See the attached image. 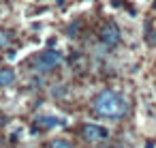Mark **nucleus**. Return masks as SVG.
Wrapping results in <instances>:
<instances>
[{
	"label": "nucleus",
	"mask_w": 156,
	"mask_h": 148,
	"mask_svg": "<svg viewBox=\"0 0 156 148\" xmlns=\"http://www.w3.org/2000/svg\"><path fill=\"white\" fill-rule=\"evenodd\" d=\"M92 109L103 118H122L128 112V101L113 90H103L94 97Z\"/></svg>",
	"instance_id": "obj_1"
},
{
	"label": "nucleus",
	"mask_w": 156,
	"mask_h": 148,
	"mask_svg": "<svg viewBox=\"0 0 156 148\" xmlns=\"http://www.w3.org/2000/svg\"><path fill=\"white\" fill-rule=\"evenodd\" d=\"M60 62H62V54H60L58 50H45L43 54H39V56H37L34 67H37L39 71H49V69L58 67Z\"/></svg>",
	"instance_id": "obj_2"
},
{
	"label": "nucleus",
	"mask_w": 156,
	"mask_h": 148,
	"mask_svg": "<svg viewBox=\"0 0 156 148\" xmlns=\"http://www.w3.org/2000/svg\"><path fill=\"white\" fill-rule=\"evenodd\" d=\"M120 37H122V35H120V28H118L113 22L105 24L103 30H101V41H103L105 45H109V47H111V45H118V43H120Z\"/></svg>",
	"instance_id": "obj_3"
},
{
	"label": "nucleus",
	"mask_w": 156,
	"mask_h": 148,
	"mask_svg": "<svg viewBox=\"0 0 156 148\" xmlns=\"http://www.w3.org/2000/svg\"><path fill=\"white\" fill-rule=\"evenodd\" d=\"M83 137L88 142H98V139L109 137V131L105 127H98V124H86L83 127Z\"/></svg>",
	"instance_id": "obj_4"
},
{
	"label": "nucleus",
	"mask_w": 156,
	"mask_h": 148,
	"mask_svg": "<svg viewBox=\"0 0 156 148\" xmlns=\"http://www.w3.org/2000/svg\"><path fill=\"white\" fill-rule=\"evenodd\" d=\"M37 122L41 124V127H47V129H51V127H60V124H66L62 118H58V116H39L37 118Z\"/></svg>",
	"instance_id": "obj_5"
},
{
	"label": "nucleus",
	"mask_w": 156,
	"mask_h": 148,
	"mask_svg": "<svg viewBox=\"0 0 156 148\" xmlns=\"http://www.w3.org/2000/svg\"><path fill=\"white\" fill-rule=\"evenodd\" d=\"M15 82V71L11 67H5V69H0V86H9Z\"/></svg>",
	"instance_id": "obj_6"
},
{
	"label": "nucleus",
	"mask_w": 156,
	"mask_h": 148,
	"mask_svg": "<svg viewBox=\"0 0 156 148\" xmlns=\"http://www.w3.org/2000/svg\"><path fill=\"white\" fill-rule=\"evenodd\" d=\"M49 148H73V144H71L69 139H62V137H58V139H54V142L49 144Z\"/></svg>",
	"instance_id": "obj_7"
},
{
	"label": "nucleus",
	"mask_w": 156,
	"mask_h": 148,
	"mask_svg": "<svg viewBox=\"0 0 156 148\" xmlns=\"http://www.w3.org/2000/svg\"><path fill=\"white\" fill-rule=\"evenodd\" d=\"M51 94H54V97H62V94H66V86H54V88H51Z\"/></svg>",
	"instance_id": "obj_8"
},
{
	"label": "nucleus",
	"mask_w": 156,
	"mask_h": 148,
	"mask_svg": "<svg viewBox=\"0 0 156 148\" xmlns=\"http://www.w3.org/2000/svg\"><path fill=\"white\" fill-rule=\"evenodd\" d=\"M9 43V32H5V30H0V47H5Z\"/></svg>",
	"instance_id": "obj_9"
},
{
	"label": "nucleus",
	"mask_w": 156,
	"mask_h": 148,
	"mask_svg": "<svg viewBox=\"0 0 156 148\" xmlns=\"http://www.w3.org/2000/svg\"><path fill=\"white\" fill-rule=\"evenodd\" d=\"M7 58H9V60H15V58H17V52H15V50H13V52H9V54H7Z\"/></svg>",
	"instance_id": "obj_10"
}]
</instances>
